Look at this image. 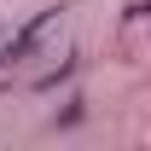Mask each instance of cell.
<instances>
[{
    "mask_svg": "<svg viewBox=\"0 0 151 151\" xmlns=\"http://www.w3.org/2000/svg\"><path fill=\"white\" fill-rule=\"evenodd\" d=\"M52 23H58V6H47V12H41V18L29 23V29H23V35L12 41V47H6V64H18L23 52H35V47H41V35H47V29H52Z\"/></svg>",
    "mask_w": 151,
    "mask_h": 151,
    "instance_id": "6da1fadb",
    "label": "cell"
}]
</instances>
